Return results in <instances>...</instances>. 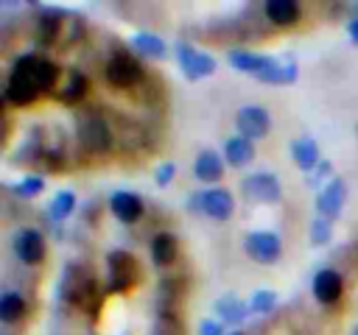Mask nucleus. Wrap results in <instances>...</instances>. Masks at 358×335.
<instances>
[{"instance_id": "f257e3e1", "label": "nucleus", "mask_w": 358, "mask_h": 335, "mask_svg": "<svg viewBox=\"0 0 358 335\" xmlns=\"http://www.w3.org/2000/svg\"><path fill=\"white\" fill-rule=\"evenodd\" d=\"M31 67H34V53H25V56H20L14 61V67L8 73V81H6V92H3L6 103L28 106V103H34L42 95L39 87H36V81H34Z\"/></svg>"}, {"instance_id": "f03ea898", "label": "nucleus", "mask_w": 358, "mask_h": 335, "mask_svg": "<svg viewBox=\"0 0 358 335\" xmlns=\"http://www.w3.org/2000/svg\"><path fill=\"white\" fill-rule=\"evenodd\" d=\"M76 137L87 154H106L112 148V126L98 112H84L76 120Z\"/></svg>"}, {"instance_id": "7ed1b4c3", "label": "nucleus", "mask_w": 358, "mask_h": 335, "mask_svg": "<svg viewBox=\"0 0 358 335\" xmlns=\"http://www.w3.org/2000/svg\"><path fill=\"white\" fill-rule=\"evenodd\" d=\"M190 207L213 221H229L232 212H235V198L227 187H210V190H201V193H193L190 195Z\"/></svg>"}, {"instance_id": "20e7f679", "label": "nucleus", "mask_w": 358, "mask_h": 335, "mask_svg": "<svg viewBox=\"0 0 358 335\" xmlns=\"http://www.w3.org/2000/svg\"><path fill=\"white\" fill-rule=\"evenodd\" d=\"M176 61H179V67H182V73H185L187 81L210 78L215 73V67H218L210 53H204V50H199V47H193L187 42H179L176 45Z\"/></svg>"}, {"instance_id": "39448f33", "label": "nucleus", "mask_w": 358, "mask_h": 335, "mask_svg": "<svg viewBox=\"0 0 358 335\" xmlns=\"http://www.w3.org/2000/svg\"><path fill=\"white\" fill-rule=\"evenodd\" d=\"M243 251H246V257H252L255 262L271 265V262H277L280 254H282V240H280L277 232H266V229L249 232V234L243 237Z\"/></svg>"}, {"instance_id": "423d86ee", "label": "nucleus", "mask_w": 358, "mask_h": 335, "mask_svg": "<svg viewBox=\"0 0 358 335\" xmlns=\"http://www.w3.org/2000/svg\"><path fill=\"white\" fill-rule=\"evenodd\" d=\"M241 190H243V195H246L249 201H255V204H277V201L282 198V184H280V179H277L274 173H266V170L249 173V176L241 181Z\"/></svg>"}, {"instance_id": "0eeeda50", "label": "nucleus", "mask_w": 358, "mask_h": 335, "mask_svg": "<svg viewBox=\"0 0 358 335\" xmlns=\"http://www.w3.org/2000/svg\"><path fill=\"white\" fill-rule=\"evenodd\" d=\"M140 78H143V64L131 53L117 50V53L109 56V61H106V81L112 87L126 89V87H134Z\"/></svg>"}, {"instance_id": "6e6552de", "label": "nucleus", "mask_w": 358, "mask_h": 335, "mask_svg": "<svg viewBox=\"0 0 358 335\" xmlns=\"http://www.w3.org/2000/svg\"><path fill=\"white\" fill-rule=\"evenodd\" d=\"M106 265H109V290L112 293H123L134 285L137 279V260L129 254V251H109L106 257Z\"/></svg>"}, {"instance_id": "1a4fd4ad", "label": "nucleus", "mask_w": 358, "mask_h": 335, "mask_svg": "<svg viewBox=\"0 0 358 335\" xmlns=\"http://www.w3.org/2000/svg\"><path fill=\"white\" fill-rule=\"evenodd\" d=\"M229 64L238 73H246V75H255L257 81H263L282 61L277 56H266V53H255V50H229Z\"/></svg>"}, {"instance_id": "9d476101", "label": "nucleus", "mask_w": 358, "mask_h": 335, "mask_svg": "<svg viewBox=\"0 0 358 335\" xmlns=\"http://www.w3.org/2000/svg\"><path fill=\"white\" fill-rule=\"evenodd\" d=\"M235 128H238L241 137L255 142V140H263L268 134L271 117H268V112L263 106H241L238 114H235Z\"/></svg>"}, {"instance_id": "9b49d317", "label": "nucleus", "mask_w": 358, "mask_h": 335, "mask_svg": "<svg viewBox=\"0 0 358 335\" xmlns=\"http://www.w3.org/2000/svg\"><path fill=\"white\" fill-rule=\"evenodd\" d=\"M344 201H347V184L338 176H333L319 190V195H316V212H319V218L336 221L341 215V209H344Z\"/></svg>"}, {"instance_id": "f8f14e48", "label": "nucleus", "mask_w": 358, "mask_h": 335, "mask_svg": "<svg viewBox=\"0 0 358 335\" xmlns=\"http://www.w3.org/2000/svg\"><path fill=\"white\" fill-rule=\"evenodd\" d=\"M14 254L25 265H39L45 260V240L36 229H17L14 234Z\"/></svg>"}, {"instance_id": "ddd939ff", "label": "nucleus", "mask_w": 358, "mask_h": 335, "mask_svg": "<svg viewBox=\"0 0 358 335\" xmlns=\"http://www.w3.org/2000/svg\"><path fill=\"white\" fill-rule=\"evenodd\" d=\"M310 290H313L316 302L336 304L341 299V293H344V279H341V274L336 268H322V271H316V276L310 282Z\"/></svg>"}, {"instance_id": "4468645a", "label": "nucleus", "mask_w": 358, "mask_h": 335, "mask_svg": "<svg viewBox=\"0 0 358 335\" xmlns=\"http://www.w3.org/2000/svg\"><path fill=\"white\" fill-rule=\"evenodd\" d=\"M109 209L120 223H134L143 215V198L129 190H115L109 195Z\"/></svg>"}, {"instance_id": "2eb2a0df", "label": "nucleus", "mask_w": 358, "mask_h": 335, "mask_svg": "<svg viewBox=\"0 0 358 335\" xmlns=\"http://www.w3.org/2000/svg\"><path fill=\"white\" fill-rule=\"evenodd\" d=\"M193 176H196L201 184H215V181L224 176V159H221L213 148L199 151L196 159H193Z\"/></svg>"}, {"instance_id": "dca6fc26", "label": "nucleus", "mask_w": 358, "mask_h": 335, "mask_svg": "<svg viewBox=\"0 0 358 335\" xmlns=\"http://www.w3.org/2000/svg\"><path fill=\"white\" fill-rule=\"evenodd\" d=\"M263 14H266V20H268L271 25L285 28V25H294V22L299 20L302 8H299L296 0H266V3H263Z\"/></svg>"}, {"instance_id": "f3484780", "label": "nucleus", "mask_w": 358, "mask_h": 335, "mask_svg": "<svg viewBox=\"0 0 358 335\" xmlns=\"http://www.w3.org/2000/svg\"><path fill=\"white\" fill-rule=\"evenodd\" d=\"M291 156H294L296 168L305 170V173H313V170L322 165V154H319V145H316L313 137H299V140H294V142H291Z\"/></svg>"}, {"instance_id": "a211bd4d", "label": "nucleus", "mask_w": 358, "mask_h": 335, "mask_svg": "<svg viewBox=\"0 0 358 335\" xmlns=\"http://www.w3.org/2000/svg\"><path fill=\"white\" fill-rule=\"evenodd\" d=\"M224 159H227V165H232V168H246V165L255 159V142L246 140V137H241V134L229 137V140L224 142Z\"/></svg>"}, {"instance_id": "6ab92c4d", "label": "nucleus", "mask_w": 358, "mask_h": 335, "mask_svg": "<svg viewBox=\"0 0 358 335\" xmlns=\"http://www.w3.org/2000/svg\"><path fill=\"white\" fill-rule=\"evenodd\" d=\"M176 254H179V243H176V237L171 232H159V234L151 237V260H154V265L168 268V265L176 262Z\"/></svg>"}, {"instance_id": "aec40b11", "label": "nucleus", "mask_w": 358, "mask_h": 335, "mask_svg": "<svg viewBox=\"0 0 358 335\" xmlns=\"http://www.w3.org/2000/svg\"><path fill=\"white\" fill-rule=\"evenodd\" d=\"M31 73H34V81H36L39 92H50L59 84V64L50 61V59H45V56H34Z\"/></svg>"}, {"instance_id": "412c9836", "label": "nucleus", "mask_w": 358, "mask_h": 335, "mask_svg": "<svg viewBox=\"0 0 358 335\" xmlns=\"http://www.w3.org/2000/svg\"><path fill=\"white\" fill-rule=\"evenodd\" d=\"M249 307L238 299V296H232V293H224V296H218L215 299V313H218V318L224 321V324H241L249 313H246Z\"/></svg>"}, {"instance_id": "4be33fe9", "label": "nucleus", "mask_w": 358, "mask_h": 335, "mask_svg": "<svg viewBox=\"0 0 358 335\" xmlns=\"http://www.w3.org/2000/svg\"><path fill=\"white\" fill-rule=\"evenodd\" d=\"M87 89H90V78H87L84 73H78V70H70L67 81H64L62 89H59V100L76 103V100H81V98L87 95Z\"/></svg>"}, {"instance_id": "5701e85b", "label": "nucleus", "mask_w": 358, "mask_h": 335, "mask_svg": "<svg viewBox=\"0 0 358 335\" xmlns=\"http://www.w3.org/2000/svg\"><path fill=\"white\" fill-rule=\"evenodd\" d=\"M131 45H134V50H140V53H145V56H151V59H165V56H168V45H165V39L157 36V34L140 31V34L131 36Z\"/></svg>"}, {"instance_id": "b1692460", "label": "nucleus", "mask_w": 358, "mask_h": 335, "mask_svg": "<svg viewBox=\"0 0 358 335\" xmlns=\"http://www.w3.org/2000/svg\"><path fill=\"white\" fill-rule=\"evenodd\" d=\"M25 299L20 296V293H14V290H6L3 296H0V321L3 324H17L22 315H25Z\"/></svg>"}, {"instance_id": "393cba45", "label": "nucleus", "mask_w": 358, "mask_h": 335, "mask_svg": "<svg viewBox=\"0 0 358 335\" xmlns=\"http://www.w3.org/2000/svg\"><path fill=\"white\" fill-rule=\"evenodd\" d=\"M73 209H76V193L73 190H59L53 195V201L48 204L50 221H64L67 215H73Z\"/></svg>"}, {"instance_id": "a878e982", "label": "nucleus", "mask_w": 358, "mask_h": 335, "mask_svg": "<svg viewBox=\"0 0 358 335\" xmlns=\"http://www.w3.org/2000/svg\"><path fill=\"white\" fill-rule=\"evenodd\" d=\"M59 17H62V11H56V8H45V17L36 22V39H39V42L48 45V42L56 39V34H59V28H62Z\"/></svg>"}, {"instance_id": "bb28decb", "label": "nucleus", "mask_w": 358, "mask_h": 335, "mask_svg": "<svg viewBox=\"0 0 358 335\" xmlns=\"http://www.w3.org/2000/svg\"><path fill=\"white\" fill-rule=\"evenodd\" d=\"M308 237H310L313 246H327L330 237H333V223L327 218H313L310 229H308Z\"/></svg>"}, {"instance_id": "cd10ccee", "label": "nucleus", "mask_w": 358, "mask_h": 335, "mask_svg": "<svg viewBox=\"0 0 358 335\" xmlns=\"http://www.w3.org/2000/svg\"><path fill=\"white\" fill-rule=\"evenodd\" d=\"M17 195H22V198H34V195H39L42 190H45V179H39V176H25L20 184H14L11 187Z\"/></svg>"}, {"instance_id": "c85d7f7f", "label": "nucleus", "mask_w": 358, "mask_h": 335, "mask_svg": "<svg viewBox=\"0 0 358 335\" xmlns=\"http://www.w3.org/2000/svg\"><path fill=\"white\" fill-rule=\"evenodd\" d=\"M274 304H277V293L263 288V290H255V296H252V302H249V310H252V313H268Z\"/></svg>"}, {"instance_id": "c756f323", "label": "nucleus", "mask_w": 358, "mask_h": 335, "mask_svg": "<svg viewBox=\"0 0 358 335\" xmlns=\"http://www.w3.org/2000/svg\"><path fill=\"white\" fill-rule=\"evenodd\" d=\"M173 176H176V162H162V165H157V170H154L157 187H168V184L173 181Z\"/></svg>"}, {"instance_id": "7c9ffc66", "label": "nucleus", "mask_w": 358, "mask_h": 335, "mask_svg": "<svg viewBox=\"0 0 358 335\" xmlns=\"http://www.w3.org/2000/svg\"><path fill=\"white\" fill-rule=\"evenodd\" d=\"M324 179H327V181L333 179V176H330V162H322V165H319V168L310 173V179H308V187H316V190H322V181H324Z\"/></svg>"}, {"instance_id": "2f4dec72", "label": "nucleus", "mask_w": 358, "mask_h": 335, "mask_svg": "<svg viewBox=\"0 0 358 335\" xmlns=\"http://www.w3.org/2000/svg\"><path fill=\"white\" fill-rule=\"evenodd\" d=\"M199 335H224V327H221V321L204 318V321L199 324Z\"/></svg>"}, {"instance_id": "473e14b6", "label": "nucleus", "mask_w": 358, "mask_h": 335, "mask_svg": "<svg viewBox=\"0 0 358 335\" xmlns=\"http://www.w3.org/2000/svg\"><path fill=\"white\" fill-rule=\"evenodd\" d=\"M347 36H350L352 45H358V17H352V20L347 22Z\"/></svg>"}, {"instance_id": "72a5a7b5", "label": "nucleus", "mask_w": 358, "mask_h": 335, "mask_svg": "<svg viewBox=\"0 0 358 335\" xmlns=\"http://www.w3.org/2000/svg\"><path fill=\"white\" fill-rule=\"evenodd\" d=\"M355 134H358V126H355Z\"/></svg>"}, {"instance_id": "f704fd0d", "label": "nucleus", "mask_w": 358, "mask_h": 335, "mask_svg": "<svg viewBox=\"0 0 358 335\" xmlns=\"http://www.w3.org/2000/svg\"><path fill=\"white\" fill-rule=\"evenodd\" d=\"M235 335H243V332H235Z\"/></svg>"}]
</instances>
